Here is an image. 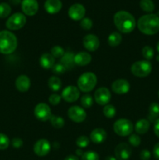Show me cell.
<instances>
[{
    "label": "cell",
    "instance_id": "6da1fadb",
    "mask_svg": "<svg viewBox=\"0 0 159 160\" xmlns=\"http://www.w3.org/2000/svg\"><path fill=\"white\" fill-rule=\"evenodd\" d=\"M114 23L122 33L128 34L135 29L136 20L133 16L126 11H118L114 16Z\"/></svg>",
    "mask_w": 159,
    "mask_h": 160
},
{
    "label": "cell",
    "instance_id": "7a4b0ae2",
    "mask_svg": "<svg viewBox=\"0 0 159 160\" xmlns=\"http://www.w3.org/2000/svg\"><path fill=\"white\" fill-rule=\"evenodd\" d=\"M137 28L143 34L154 35L159 31V17L153 13L142 16L137 21Z\"/></svg>",
    "mask_w": 159,
    "mask_h": 160
},
{
    "label": "cell",
    "instance_id": "3957f363",
    "mask_svg": "<svg viewBox=\"0 0 159 160\" xmlns=\"http://www.w3.org/2000/svg\"><path fill=\"white\" fill-rule=\"evenodd\" d=\"M17 38L15 34L9 31H0V53L11 54L17 48Z\"/></svg>",
    "mask_w": 159,
    "mask_h": 160
},
{
    "label": "cell",
    "instance_id": "277c9868",
    "mask_svg": "<svg viewBox=\"0 0 159 160\" xmlns=\"http://www.w3.org/2000/svg\"><path fill=\"white\" fill-rule=\"evenodd\" d=\"M97 84V77L92 72H86L81 74L77 81L79 90L84 92H89L93 90Z\"/></svg>",
    "mask_w": 159,
    "mask_h": 160
},
{
    "label": "cell",
    "instance_id": "5b68a950",
    "mask_svg": "<svg viewBox=\"0 0 159 160\" xmlns=\"http://www.w3.org/2000/svg\"><path fill=\"white\" fill-rule=\"evenodd\" d=\"M113 129L117 135L126 137L132 134L133 131V124L130 120L127 119H118L114 123Z\"/></svg>",
    "mask_w": 159,
    "mask_h": 160
},
{
    "label": "cell",
    "instance_id": "8992f818",
    "mask_svg": "<svg viewBox=\"0 0 159 160\" xmlns=\"http://www.w3.org/2000/svg\"><path fill=\"white\" fill-rule=\"evenodd\" d=\"M152 65L147 60H139L134 62L131 67L132 74L138 78H145L151 73Z\"/></svg>",
    "mask_w": 159,
    "mask_h": 160
},
{
    "label": "cell",
    "instance_id": "52a82bcc",
    "mask_svg": "<svg viewBox=\"0 0 159 160\" xmlns=\"http://www.w3.org/2000/svg\"><path fill=\"white\" fill-rule=\"evenodd\" d=\"M26 18L21 12H16L6 20V26L10 31H17L21 29L26 24Z\"/></svg>",
    "mask_w": 159,
    "mask_h": 160
},
{
    "label": "cell",
    "instance_id": "ba28073f",
    "mask_svg": "<svg viewBox=\"0 0 159 160\" xmlns=\"http://www.w3.org/2000/svg\"><path fill=\"white\" fill-rule=\"evenodd\" d=\"M34 116L41 121H47L51 117V108L46 103H39L35 106L34 110Z\"/></svg>",
    "mask_w": 159,
    "mask_h": 160
},
{
    "label": "cell",
    "instance_id": "9c48e42d",
    "mask_svg": "<svg viewBox=\"0 0 159 160\" xmlns=\"http://www.w3.org/2000/svg\"><path fill=\"white\" fill-rule=\"evenodd\" d=\"M68 117L72 121L75 123H81L84 121L87 117V113L82 107L79 106H73L68 109Z\"/></svg>",
    "mask_w": 159,
    "mask_h": 160
},
{
    "label": "cell",
    "instance_id": "30bf717a",
    "mask_svg": "<svg viewBox=\"0 0 159 160\" xmlns=\"http://www.w3.org/2000/svg\"><path fill=\"white\" fill-rule=\"evenodd\" d=\"M112 95L107 88L101 87L97 89L94 93V100L100 106H105L110 102Z\"/></svg>",
    "mask_w": 159,
    "mask_h": 160
},
{
    "label": "cell",
    "instance_id": "8fae6325",
    "mask_svg": "<svg viewBox=\"0 0 159 160\" xmlns=\"http://www.w3.org/2000/svg\"><path fill=\"white\" fill-rule=\"evenodd\" d=\"M132 155V149L128 144L122 142L115 148V156L117 160H128Z\"/></svg>",
    "mask_w": 159,
    "mask_h": 160
},
{
    "label": "cell",
    "instance_id": "7c38bea8",
    "mask_svg": "<svg viewBox=\"0 0 159 160\" xmlns=\"http://www.w3.org/2000/svg\"><path fill=\"white\" fill-rule=\"evenodd\" d=\"M86 13V9L82 4L76 3L72 5L68 11V15L73 20H81L84 18Z\"/></svg>",
    "mask_w": 159,
    "mask_h": 160
},
{
    "label": "cell",
    "instance_id": "4fadbf2b",
    "mask_svg": "<svg viewBox=\"0 0 159 160\" xmlns=\"http://www.w3.org/2000/svg\"><path fill=\"white\" fill-rule=\"evenodd\" d=\"M80 97V90L77 87L69 85L63 89L62 92V98L67 102H76Z\"/></svg>",
    "mask_w": 159,
    "mask_h": 160
},
{
    "label": "cell",
    "instance_id": "5bb4252c",
    "mask_svg": "<svg viewBox=\"0 0 159 160\" xmlns=\"http://www.w3.org/2000/svg\"><path fill=\"white\" fill-rule=\"evenodd\" d=\"M51 150V145L50 142L46 139H40L34 145V152L37 156H45L50 152Z\"/></svg>",
    "mask_w": 159,
    "mask_h": 160
},
{
    "label": "cell",
    "instance_id": "9a60e30c",
    "mask_svg": "<svg viewBox=\"0 0 159 160\" xmlns=\"http://www.w3.org/2000/svg\"><path fill=\"white\" fill-rule=\"evenodd\" d=\"M21 8L25 15L32 17L38 11V2L37 0H23L21 2Z\"/></svg>",
    "mask_w": 159,
    "mask_h": 160
},
{
    "label": "cell",
    "instance_id": "2e32d148",
    "mask_svg": "<svg viewBox=\"0 0 159 160\" xmlns=\"http://www.w3.org/2000/svg\"><path fill=\"white\" fill-rule=\"evenodd\" d=\"M112 89L117 95H124L128 93L130 89V84L126 79L115 80L112 84Z\"/></svg>",
    "mask_w": 159,
    "mask_h": 160
},
{
    "label": "cell",
    "instance_id": "e0dca14e",
    "mask_svg": "<svg viewBox=\"0 0 159 160\" xmlns=\"http://www.w3.org/2000/svg\"><path fill=\"white\" fill-rule=\"evenodd\" d=\"M83 43H84V46L86 49L90 52H94L99 48L100 41L96 35L90 34L84 38Z\"/></svg>",
    "mask_w": 159,
    "mask_h": 160
},
{
    "label": "cell",
    "instance_id": "ac0fdd59",
    "mask_svg": "<svg viewBox=\"0 0 159 160\" xmlns=\"http://www.w3.org/2000/svg\"><path fill=\"white\" fill-rule=\"evenodd\" d=\"M15 86L19 92H25L29 90L31 87V80L27 76L24 74L20 75L16 79Z\"/></svg>",
    "mask_w": 159,
    "mask_h": 160
},
{
    "label": "cell",
    "instance_id": "d6986e66",
    "mask_svg": "<svg viewBox=\"0 0 159 160\" xmlns=\"http://www.w3.org/2000/svg\"><path fill=\"white\" fill-rule=\"evenodd\" d=\"M62 3L61 0H46L45 2V9L48 13H58L62 9Z\"/></svg>",
    "mask_w": 159,
    "mask_h": 160
},
{
    "label": "cell",
    "instance_id": "ffe728a7",
    "mask_svg": "<svg viewBox=\"0 0 159 160\" xmlns=\"http://www.w3.org/2000/svg\"><path fill=\"white\" fill-rule=\"evenodd\" d=\"M90 138L94 144H101L107 138V132L102 128H96L91 131Z\"/></svg>",
    "mask_w": 159,
    "mask_h": 160
},
{
    "label": "cell",
    "instance_id": "44dd1931",
    "mask_svg": "<svg viewBox=\"0 0 159 160\" xmlns=\"http://www.w3.org/2000/svg\"><path fill=\"white\" fill-rule=\"evenodd\" d=\"M92 57L88 52H80L74 56V63L80 67L88 65L91 62Z\"/></svg>",
    "mask_w": 159,
    "mask_h": 160
},
{
    "label": "cell",
    "instance_id": "7402d4cb",
    "mask_svg": "<svg viewBox=\"0 0 159 160\" xmlns=\"http://www.w3.org/2000/svg\"><path fill=\"white\" fill-rule=\"evenodd\" d=\"M39 62L42 68L48 70L52 68L53 66L55 65V58L51 53H44L41 56Z\"/></svg>",
    "mask_w": 159,
    "mask_h": 160
},
{
    "label": "cell",
    "instance_id": "603a6c76",
    "mask_svg": "<svg viewBox=\"0 0 159 160\" xmlns=\"http://www.w3.org/2000/svg\"><path fill=\"white\" fill-rule=\"evenodd\" d=\"M157 119H159V104L157 102H152L149 106L148 120L149 122L154 123Z\"/></svg>",
    "mask_w": 159,
    "mask_h": 160
},
{
    "label": "cell",
    "instance_id": "cb8c5ba5",
    "mask_svg": "<svg viewBox=\"0 0 159 160\" xmlns=\"http://www.w3.org/2000/svg\"><path fill=\"white\" fill-rule=\"evenodd\" d=\"M150 128V122L146 119H141L136 123L135 131L137 134H143L148 131Z\"/></svg>",
    "mask_w": 159,
    "mask_h": 160
},
{
    "label": "cell",
    "instance_id": "d4e9b609",
    "mask_svg": "<svg viewBox=\"0 0 159 160\" xmlns=\"http://www.w3.org/2000/svg\"><path fill=\"white\" fill-rule=\"evenodd\" d=\"M122 40H123L122 34L117 31H115V32H112V34H109L108 38V43L110 46L116 47L120 45Z\"/></svg>",
    "mask_w": 159,
    "mask_h": 160
},
{
    "label": "cell",
    "instance_id": "484cf974",
    "mask_svg": "<svg viewBox=\"0 0 159 160\" xmlns=\"http://www.w3.org/2000/svg\"><path fill=\"white\" fill-rule=\"evenodd\" d=\"M48 85L52 92H58L62 87V81L58 77L52 76L48 79Z\"/></svg>",
    "mask_w": 159,
    "mask_h": 160
},
{
    "label": "cell",
    "instance_id": "4316f807",
    "mask_svg": "<svg viewBox=\"0 0 159 160\" xmlns=\"http://www.w3.org/2000/svg\"><path fill=\"white\" fill-rule=\"evenodd\" d=\"M74 56L75 55L71 52H67L61 58V63L63 64L65 68L67 67H71L74 63Z\"/></svg>",
    "mask_w": 159,
    "mask_h": 160
},
{
    "label": "cell",
    "instance_id": "83f0119b",
    "mask_svg": "<svg viewBox=\"0 0 159 160\" xmlns=\"http://www.w3.org/2000/svg\"><path fill=\"white\" fill-rule=\"evenodd\" d=\"M140 6L146 12H152L155 7L152 0H140Z\"/></svg>",
    "mask_w": 159,
    "mask_h": 160
},
{
    "label": "cell",
    "instance_id": "f1b7e54d",
    "mask_svg": "<svg viewBox=\"0 0 159 160\" xmlns=\"http://www.w3.org/2000/svg\"><path fill=\"white\" fill-rule=\"evenodd\" d=\"M50 122H51L52 127H54L56 129H59L62 128L65 124V120L62 117H59V116H51L50 118Z\"/></svg>",
    "mask_w": 159,
    "mask_h": 160
},
{
    "label": "cell",
    "instance_id": "f546056e",
    "mask_svg": "<svg viewBox=\"0 0 159 160\" xmlns=\"http://www.w3.org/2000/svg\"><path fill=\"white\" fill-rule=\"evenodd\" d=\"M103 113L107 118L112 119L113 118L116 113V109L114 107L113 105L107 104L103 108Z\"/></svg>",
    "mask_w": 159,
    "mask_h": 160
},
{
    "label": "cell",
    "instance_id": "4dcf8cb0",
    "mask_svg": "<svg viewBox=\"0 0 159 160\" xmlns=\"http://www.w3.org/2000/svg\"><path fill=\"white\" fill-rule=\"evenodd\" d=\"M11 6L8 3H0V18H6L11 13Z\"/></svg>",
    "mask_w": 159,
    "mask_h": 160
},
{
    "label": "cell",
    "instance_id": "1f68e13d",
    "mask_svg": "<svg viewBox=\"0 0 159 160\" xmlns=\"http://www.w3.org/2000/svg\"><path fill=\"white\" fill-rule=\"evenodd\" d=\"M80 103L83 107L84 108H90L93 105V98L89 94H85L81 97Z\"/></svg>",
    "mask_w": 159,
    "mask_h": 160
},
{
    "label": "cell",
    "instance_id": "d6a6232c",
    "mask_svg": "<svg viewBox=\"0 0 159 160\" xmlns=\"http://www.w3.org/2000/svg\"><path fill=\"white\" fill-rule=\"evenodd\" d=\"M142 55L147 60H151L154 58V52L152 47L151 46H144L142 49Z\"/></svg>",
    "mask_w": 159,
    "mask_h": 160
},
{
    "label": "cell",
    "instance_id": "836d02e7",
    "mask_svg": "<svg viewBox=\"0 0 159 160\" xmlns=\"http://www.w3.org/2000/svg\"><path fill=\"white\" fill-rule=\"evenodd\" d=\"M51 54L52 55L53 57L55 58H62L63 55L65 54V51H64L63 48L59 45H55V46L52 47L51 49Z\"/></svg>",
    "mask_w": 159,
    "mask_h": 160
},
{
    "label": "cell",
    "instance_id": "e575fe53",
    "mask_svg": "<svg viewBox=\"0 0 159 160\" xmlns=\"http://www.w3.org/2000/svg\"><path fill=\"white\" fill-rule=\"evenodd\" d=\"M81 160H99V156L94 151H87L84 152L81 156Z\"/></svg>",
    "mask_w": 159,
    "mask_h": 160
},
{
    "label": "cell",
    "instance_id": "d590c367",
    "mask_svg": "<svg viewBox=\"0 0 159 160\" xmlns=\"http://www.w3.org/2000/svg\"><path fill=\"white\" fill-rule=\"evenodd\" d=\"M76 145L79 147L80 148H84L88 146L89 143H90V140H89L87 136H80L77 139H76Z\"/></svg>",
    "mask_w": 159,
    "mask_h": 160
},
{
    "label": "cell",
    "instance_id": "8d00e7d4",
    "mask_svg": "<svg viewBox=\"0 0 159 160\" xmlns=\"http://www.w3.org/2000/svg\"><path fill=\"white\" fill-rule=\"evenodd\" d=\"M9 139L7 135L0 133V150H5L9 147Z\"/></svg>",
    "mask_w": 159,
    "mask_h": 160
},
{
    "label": "cell",
    "instance_id": "74e56055",
    "mask_svg": "<svg viewBox=\"0 0 159 160\" xmlns=\"http://www.w3.org/2000/svg\"><path fill=\"white\" fill-rule=\"evenodd\" d=\"M51 69H52L53 73L56 75L62 74V73H65V70H66L65 66H64L62 63H61V62H59V63H55V65L53 66V67Z\"/></svg>",
    "mask_w": 159,
    "mask_h": 160
},
{
    "label": "cell",
    "instance_id": "f35d334b",
    "mask_svg": "<svg viewBox=\"0 0 159 160\" xmlns=\"http://www.w3.org/2000/svg\"><path fill=\"white\" fill-rule=\"evenodd\" d=\"M80 27L85 31H89L93 27V22L88 17H84L80 21Z\"/></svg>",
    "mask_w": 159,
    "mask_h": 160
},
{
    "label": "cell",
    "instance_id": "ab89813d",
    "mask_svg": "<svg viewBox=\"0 0 159 160\" xmlns=\"http://www.w3.org/2000/svg\"><path fill=\"white\" fill-rule=\"evenodd\" d=\"M128 141H129V143L134 147L139 146L140 145V142H141V139H140V136L135 134H130Z\"/></svg>",
    "mask_w": 159,
    "mask_h": 160
},
{
    "label": "cell",
    "instance_id": "60d3db41",
    "mask_svg": "<svg viewBox=\"0 0 159 160\" xmlns=\"http://www.w3.org/2000/svg\"><path fill=\"white\" fill-rule=\"evenodd\" d=\"M61 99H62V96L58 94H51L48 98V101H49L50 104L52 106H57L59 104Z\"/></svg>",
    "mask_w": 159,
    "mask_h": 160
},
{
    "label": "cell",
    "instance_id": "b9f144b4",
    "mask_svg": "<svg viewBox=\"0 0 159 160\" xmlns=\"http://www.w3.org/2000/svg\"><path fill=\"white\" fill-rule=\"evenodd\" d=\"M140 157L141 160H149L151 159V152L147 149H143L140 152Z\"/></svg>",
    "mask_w": 159,
    "mask_h": 160
},
{
    "label": "cell",
    "instance_id": "7bdbcfd3",
    "mask_svg": "<svg viewBox=\"0 0 159 160\" xmlns=\"http://www.w3.org/2000/svg\"><path fill=\"white\" fill-rule=\"evenodd\" d=\"M12 145L16 148H19L23 145V141L19 138H14L12 140Z\"/></svg>",
    "mask_w": 159,
    "mask_h": 160
},
{
    "label": "cell",
    "instance_id": "ee69618b",
    "mask_svg": "<svg viewBox=\"0 0 159 160\" xmlns=\"http://www.w3.org/2000/svg\"><path fill=\"white\" fill-rule=\"evenodd\" d=\"M153 154H154V156L156 159L159 160V142H157L154 145V149H153Z\"/></svg>",
    "mask_w": 159,
    "mask_h": 160
},
{
    "label": "cell",
    "instance_id": "f6af8a7d",
    "mask_svg": "<svg viewBox=\"0 0 159 160\" xmlns=\"http://www.w3.org/2000/svg\"><path fill=\"white\" fill-rule=\"evenodd\" d=\"M154 131L155 135L159 138V119H157V120L154 122Z\"/></svg>",
    "mask_w": 159,
    "mask_h": 160
},
{
    "label": "cell",
    "instance_id": "bcb514c9",
    "mask_svg": "<svg viewBox=\"0 0 159 160\" xmlns=\"http://www.w3.org/2000/svg\"><path fill=\"white\" fill-rule=\"evenodd\" d=\"M64 160H79V158L76 156H73V155H69L68 156L65 158Z\"/></svg>",
    "mask_w": 159,
    "mask_h": 160
},
{
    "label": "cell",
    "instance_id": "7dc6e473",
    "mask_svg": "<svg viewBox=\"0 0 159 160\" xmlns=\"http://www.w3.org/2000/svg\"><path fill=\"white\" fill-rule=\"evenodd\" d=\"M10 3H12L14 6H17V5H19L20 3H21V0H9Z\"/></svg>",
    "mask_w": 159,
    "mask_h": 160
},
{
    "label": "cell",
    "instance_id": "c3c4849f",
    "mask_svg": "<svg viewBox=\"0 0 159 160\" xmlns=\"http://www.w3.org/2000/svg\"><path fill=\"white\" fill-rule=\"evenodd\" d=\"M76 156H82L83 154H84V152L82 151V149H80V148H79V149H76Z\"/></svg>",
    "mask_w": 159,
    "mask_h": 160
},
{
    "label": "cell",
    "instance_id": "681fc988",
    "mask_svg": "<svg viewBox=\"0 0 159 160\" xmlns=\"http://www.w3.org/2000/svg\"><path fill=\"white\" fill-rule=\"evenodd\" d=\"M104 160H117V159L112 156H108L105 158V159Z\"/></svg>",
    "mask_w": 159,
    "mask_h": 160
},
{
    "label": "cell",
    "instance_id": "f907efd6",
    "mask_svg": "<svg viewBox=\"0 0 159 160\" xmlns=\"http://www.w3.org/2000/svg\"><path fill=\"white\" fill-rule=\"evenodd\" d=\"M157 51L159 52V42H157Z\"/></svg>",
    "mask_w": 159,
    "mask_h": 160
},
{
    "label": "cell",
    "instance_id": "816d5d0a",
    "mask_svg": "<svg viewBox=\"0 0 159 160\" xmlns=\"http://www.w3.org/2000/svg\"><path fill=\"white\" fill-rule=\"evenodd\" d=\"M157 60L159 61V56H157Z\"/></svg>",
    "mask_w": 159,
    "mask_h": 160
},
{
    "label": "cell",
    "instance_id": "f5cc1de1",
    "mask_svg": "<svg viewBox=\"0 0 159 160\" xmlns=\"http://www.w3.org/2000/svg\"><path fill=\"white\" fill-rule=\"evenodd\" d=\"M158 97H159V90H158Z\"/></svg>",
    "mask_w": 159,
    "mask_h": 160
}]
</instances>
